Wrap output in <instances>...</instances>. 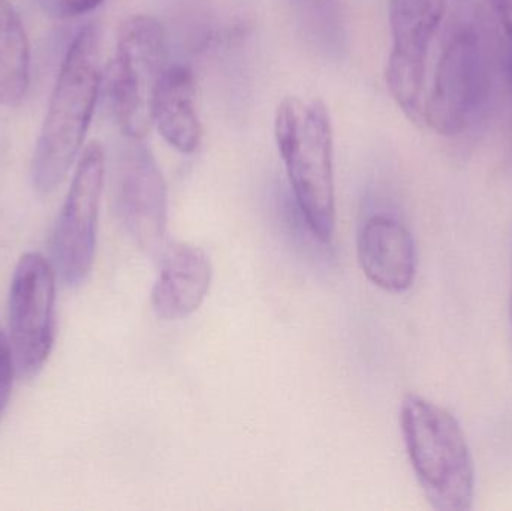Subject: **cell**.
Masks as SVG:
<instances>
[{
    "label": "cell",
    "instance_id": "7a4b0ae2",
    "mask_svg": "<svg viewBox=\"0 0 512 511\" xmlns=\"http://www.w3.org/2000/svg\"><path fill=\"white\" fill-rule=\"evenodd\" d=\"M274 140L307 227L322 243L336 230L333 128L321 99L288 96L274 113Z\"/></svg>",
    "mask_w": 512,
    "mask_h": 511
},
{
    "label": "cell",
    "instance_id": "9c48e42d",
    "mask_svg": "<svg viewBox=\"0 0 512 511\" xmlns=\"http://www.w3.org/2000/svg\"><path fill=\"white\" fill-rule=\"evenodd\" d=\"M114 212L135 243L150 254L164 243L168 222L167 183L144 140L126 138L111 174Z\"/></svg>",
    "mask_w": 512,
    "mask_h": 511
},
{
    "label": "cell",
    "instance_id": "4fadbf2b",
    "mask_svg": "<svg viewBox=\"0 0 512 511\" xmlns=\"http://www.w3.org/2000/svg\"><path fill=\"white\" fill-rule=\"evenodd\" d=\"M30 47L23 23L9 0H0V105L14 107L26 96Z\"/></svg>",
    "mask_w": 512,
    "mask_h": 511
},
{
    "label": "cell",
    "instance_id": "6da1fadb",
    "mask_svg": "<svg viewBox=\"0 0 512 511\" xmlns=\"http://www.w3.org/2000/svg\"><path fill=\"white\" fill-rule=\"evenodd\" d=\"M101 29H81L60 65L32 158L36 191L51 194L62 185L89 131L101 89Z\"/></svg>",
    "mask_w": 512,
    "mask_h": 511
},
{
    "label": "cell",
    "instance_id": "5b68a950",
    "mask_svg": "<svg viewBox=\"0 0 512 511\" xmlns=\"http://www.w3.org/2000/svg\"><path fill=\"white\" fill-rule=\"evenodd\" d=\"M490 59L475 23L451 29L436 63L424 105V123L442 135L462 134L489 98Z\"/></svg>",
    "mask_w": 512,
    "mask_h": 511
},
{
    "label": "cell",
    "instance_id": "e0dca14e",
    "mask_svg": "<svg viewBox=\"0 0 512 511\" xmlns=\"http://www.w3.org/2000/svg\"><path fill=\"white\" fill-rule=\"evenodd\" d=\"M510 318H511V327H512V285H511V296H510Z\"/></svg>",
    "mask_w": 512,
    "mask_h": 511
},
{
    "label": "cell",
    "instance_id": "ba28073f",
    "mask_svg": "<svg viewBox=\"0 0 512 511\" xmlns=\"http://www.w3.org/2000/svg\"><path fill=\"white\" fill-rule=\"evenodd\" d=\"M448 0H391L393 47L385 80L391 96L415 123H424L427 98V57L441 26Z\"/></svg>",
    "mask_w": 512,
    "mask_h": 511
},
{
    "label": "cell",
    "instance_id": "8fae6325",
    "mask_svg": "<svg viewBox=\"0 0 512 511\" xmlns=\"http://www.w3.org/2000/svg\"><path fill=\"white\" fill-rule=\"evenodd\" d=\"M209 255L189 242L173 243L162 255L152 290V308L164 321H179L200 309L212 285Z\"/></svg>",
    "mask_w": 512,
    "mask_h": 511
},
{
    "label": "cell",
    "instance_id": "3957f363",
    "mask_svg": "<svg viewBox=\"0 0 512 511\" xmlns=\"http://www.w3.org/2000/svg\"><path fill=\"white\" fill-rule=\"evenodd\" d=\"M406 453L430 506L469 511L474 506L475 465L459 420L420 395H406L400 407Z\"/></svg>",
    "mask_w": 512,
    "mask_h": 511
},
{
    "label": "cell",
    "instance_id": "9a60e30c",
    "mask_svg": "<svg viewBox=\"0 0 512 511\" xmlns=\"http://www.w3.org/2000/svg\"><path fill=\"white\" fill-rule=\"evenodd\" d=\"M105 0H38L39 6L54 18H75L95 11Z\"/></svg>",
    "mask_w": 512,
    "mask_h": 511
},
{
    "label": "cell",
    "instance_id": "8992f818",
    "mask_svg": "<svg viewBox=\"0 0 512 511\" xmlns=\"http://www.w3.org/2000/svg\"><path fill=\"white\" fill-rule=\"evenodd\" d=\"M104 183V147L89 144L78 159L51 242L54 270L68 287L83 284L92 270Z\"/></svg>",
    "mask_w": 512,
    "mask_h": 511
},
{
    "label": "cell",
    "instance_id": "30bf717a",
    "mask_svg": "<svg viewBox=\"0 0 512 511\" xmlns=\"http://www.w3.org/2000/svg\"><path fill=\"white\" fill-rule=\"evenodd\" d=\"M358 263L366 278L388 293H403L417 275V248L411 231L388 215L366 219L357 240Z\"/></svg>",
    "mask_w": 512,
    "mask_h": 511
},
{
    "label": "cell",
    "instance_id": "5bb4252c",
    "mask_svg": "<svg viewBox=\"0 0 512 511\" xmlns=\"http://www.w3.org/2000/svg\"><path fill=\"white\" fill-rule=\"evenodd\" d=\"M15 374H17V369H15L11 342L6 338L3 330L0 329V419H2L6 407H8Z\"/></svg>",
    "mask_w": 512,
    "mask_h": 511
},
{
    "label": "cell",
    "instance_id": "7c38bea8",
    "mask_svg": "<svg viewBox=\"0 0 512 511\" xmlns=\"http://www.w3.org/2000/svg\"><path fill=\"white\" fill-rule=\"evenodd\" d=\"M153 126L177 152L192 155L203 143L197 84L185 65H168L153 98Z\"/></svg>",
    "mask_w": 512,
    "mask_h": 511
},
{
    "label": "cell",
    "instance_id": "52a82bcc",
    "mask_svg": "<svg viewBox=\"0 0 512 511\" xmlns=\"http://www.w3.org/2000/svg\"><path fill=\"white\" fill-rule=\"evenodd\" d=\"M54 267L39 254L20 258L9 290V342L17 377L30 380L44 368L54 344Z\"/></svg>",
    "mask_w": 512,
    "mask_h": 511
},
{
    "label": "cell",
    "instance_id": "277c9868",
    "mask_svg": "<svg viewBox=\"0 0 512 511\" xmlns=\"http://www.w3.org/2000/svg\"><path fill=\"white\" fill-rule=\"evenodd\" d=\"M167 63L164 27L150 15L126 18L108 66L107 92L126 138L144 140L153 128V98Z\"/></svg>",
    "mask_w": 512,
    "mask_h": 511
},
{
    "label": "cell",
    "instance_id": "2e32d148",
    "mask_svg": "<svg viewBox=\"0 0 512 511\" xmlns=\"http://www.w3.org/2000/svg\"><path fill=\"white\" fill-rule=\"evenodd\" d=\"M496 17L504 29L505 35L512 42V0H492Z\"/></svg>",
    "mask_w": 512,
    "mask_h": 511
}]
</instances>
